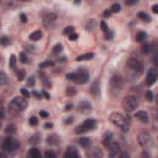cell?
Returning <instances> with one entry per match:
<instances>
[{
  "instance_id": "6da1fadb",
  "label": "cell",
  "mask_w": 158,
  "mask_h": 158,
  "mask_svg": "<svg viewBox=\"0 0 158 158\" xmlns=\"http://www.w3.org/2000/svg\"><path fill=\"white\" fill-rule=\"evenodd\" d=\"M65 77H67V79H69V81H72L77 84H85L89 81V73L85 68H79L77 72L68 73Z\"/></svg>"
},
{
  "instance_id": "7a4b0ae2",
  "label": "cell",
  "mask_w": 158,
  "mask_h": 158,
  "mask_svg": "<svg viewBox=\"0 0 158 158\" xmlns=\"http://www.w3.org/2000/svg\"><path fill=\"white\" fill-rule=\"evenodd\" d=\"M110 121L116 126L119 127L122 132H128L130 130V124H128V120L127 117H125L122 114L120 113H111L110 116H109Z\"/></svg>"
},
{
  "instance_id": "3957f363",
  "label": "cell",
  "mask_w": 158,
  "mask_h": 158,
  "mask_svg": "<svg viewBox=\"0 0 158 158\" xmlns=\"http://www.w3.org/2000/svg\"><path fill=\"white\" fill-rule=\"evenodd\" d=\"M27 108V100L24 97H16L14 98L9 104V113L13 115H18L22 113Z\"/></svg>"
},
{
  "instance_id": "277c9868",
  "label": "cell",
  "mask_w": 158,
  "mask_h": 158,
  "mask_svg": "<svg viewBox=\"0 0 158 158\" xmlns=\"http://www.w3.org/2000/svg\"><path fill=\"white\" fill-rule=\"evenodd\" d=\"M127 68L131 72H133L135 75H140V74H142V72L144 69V65H143V62L140 58L132 56L127 59Z\"/></svg>"
},
{
  "instance_id": "5b68a950",
  "label": "cell",
  "mask_w": 158,
  "mask_h": 158,
  "mask_svg": "<svg viewBox=\"0 0 158 158\" xmlns=\"http://www.w3.org/2000/svg\"><path fill=\"white\" fill-rule=\"evenodd\" d=\"M122 108L126 113H133L138 108V99L135 95H127L122 100Z\"/></svg>"
},
{
  "instance_id": "8992f818",
  "label": "cell",
  "mask_w": 158,
  "mask_h": 158,
  "mask_svg": "<svg viewBox=\"0 0 158 158\" xmlns=\"http://www.w3.org/2000/svg\"><path fill=\"white\" fill-rule=\"evenodd\" d=\"M110 88H111V92L113 94L115 95V93H119L120 90H122L124 88V79L121 75L119 74H114L110 79Z\"/></svg>"
},
{
  "instance_id": "52a82bcc",
  "label": "cell",
  "mask_w": 158,
  "mask_h": 158,
  "mask_svg": "<svg viewBox=\"0 0 158 158\" xmlns=\"http://www.w3.org/2000/svg\"><path fill=\"white\" fill-rule=\"evenodd\" d=\"M97 126V120L94 119H87L83 124H81L77 128H75V133H84L88 132L90 130H94Z\"/></svg>"
},
{
  "instance_id": "ba28073f",
  "label": "cell",
  "mask_w": 158,
  "mask_h": 158,
  "mask_svg": "<svg viewBox=\"0 0 158 158\" xmlns=\"http://www.w3.org/2000/svg\"><path fill=\"white\" fill-rule=\"evenodd\" d=\"M19 147H20L19 141H18L16 138L11 137V136H10V137H6V138L4 140V142H3V148H4L5 151L14 152V151H16Z\"/></svg>"
},
{
  "instance_id": "9c48e42d",
  "label": "cell",
  "mask_w": 158,
  "mask_h": 158,
  "mask_svg": "<svg viewBox=\"0 0 158 158\" xmlns=\"http://www.w3.org/2000/svg\"><path fill=\"white\" fill-rule=\"evenodd\" d=\"M137 141H138L140 146H142V147H148L152 143V138H151L149 133H147V132H141L137 136Z\"/></svg>"
},
{
  "instance_id": "30bf717a",
  "label": "cell",
  "mask_w": 158,
  "mask_h": 158,
  "mask_svg": "<svg viewBox=\"0 0 158 158\" xmlns=\"http://www.w3.org/2000/svg\"><path fill=\"white\" fill-rule=\"evenodd\" d=\"M92 109H93L92 103H89L88 100H82L81 103L78 104V111L81 113V114L87 115V114H89L92 111Z\"/></svg>"
},
{
  "instance_id": "8fae6325",
  "label": "cell",
  "mask_w": 158,
  "mask_h": 158,
  "mask_svg": "<svg viewBox=\"0 0 158 158\" xmlns=\"http://www.w3.org/2000/svg\"><path fill=\"white\" fill-rule=\"evenodd\" d=\"M87 156L89 158H103L104 157V152L99 147H93V148H89L87 151Z\"/></svg>"
},
{
  "instance_id": "7c38bea8",
  "label": "cell",
  "mask_w": 158,
  "mask_h": 158,
  "mask_svg": "<svg viewBox=\"0 0 158 158\" xmlns=\"http://www.w3.org/2000/svg\"><path fill=\"white\" fill-rule=\"evenodd\" d=\"M157 82V72L154 68H151L148 69V73H147V79H146V83L148 87L153 85L154 83Z\"/></svg>"
},
{
  "instance_id": "4fadbf2b",
  "label": "cell",
  "mask_w": 158,
  "mask_h": 158,
  "mask_svg": "<svg viewBox=\"0 0 158 158\" xmlns=\"http://www.w3.org/2000/svg\"><path fill=\"white\" fill-rule=\"evenodd\" d=\"M57 20V15L54 13H46L42 18V21L45 24V26H51L54 24V21Z\"/></svg>"
},
{
  "instance_id": "5bb4252c",
  "label": "cell",
  "mask_w": 158,
  "mask_h": 158,
  "mask_svg": "<svg viewBox=\"0 0 158 158\" xmlns=\"http://www.w3.org/2000/svg\"><path fill=\"white\" fill-rule=\"evenodd\" d=\"M108 147H109V157L115 158L120 152V144L117 142H111Z\"/></svg>"
},
{
  "instance_id": "9a60e30c",
  "label": "cell",
  "mask_w": 158,
  "mask_h": 158,
  "mask_svg": "<svg viewBox=\"0 0 158 158\" xmlns=\"http://www.w3.org/2000/svg\"><path fill=\"white\" fill-rule=\"evenodd\" d=\"M63 158H82V157L79 156V153H78L75 147H68L65 153H64V156H63Z\"/></svg>"
},
{
  "instance_id": "2e32d148",
  "label": "cell",
  "mask_w": 158,
  "mask_h": 158,
  "mask_svg": "<svg viewBox=\"0 0 158 158\" xmlns=\"http://www.w3.org/2000/svg\"><path fill=\"white\" fill-rule=\"evenodd\" d=\"M135 117L136 119H138L141 122H143V124H148L149 122V116H148V114L146 113V111H137L136 114H135Z\"/></svg>"
},
{
  "instance_id": "e0dca14e",
  "label": "cell",
  "mask_w": 158,
  "mask_h": 158,
  "mask_svg": "<svg viewBox=\"0 0 158 158\" xmlns=\"http://www.w3.org/2000/svg\"><path fill=\"white\" fill-rule=\"evenodd\" d=\"M113 137H114V133H113L111 131H106V132H105V135H104V140H103L104 146H106V147H108V146L111 143Z\"/></svg>"
},
{
  "instance_id": "ac0fdd59",
  "label": "cell",
  "mask_w": 158,
  "mask_h": 158,
  "mask_svg": "<svg viewBox=\"0 0 158 158\" xmlns=\"http://www.w3.org/2000/svg\"><path fill=\"white\" fill-rule=\"evenodd\" d=\"M27 158H41V152L38 148H31L27 152Z\"/></svg>"
},
{
  "instance_id": "d6986e66",
  "label": "cell",
  "mask_w": 158,
  "mask_h": 158,
  "mask_svg": "<svg viewBox=\"0 0 158 158\" xmlns=\"http://www.w3.org/2000/svg\"><path fill=\"white\" fill-rule=\"evenodd\" d=\"M99 87H100L99 81H95V82L92 84V87H90V93H92L93 97H97V95L99 94Z\"/></svg>"
},
{
  "instance_id": "ffe728a7",
  "label": "cell",
  "mask_w": 158,
  "mask_h": 158,
  "mask_svg": "<svg viewBox=\"0 0 158 158\" xmlns=\"http://www.w3.org/2000/svg\"><path fill=\"white\" fill-rule=\"evenodd\" d=\"M42 36H43L42 31H41V30H37V31H34V32L30 35V40H31V41H38V40L42 38Z\"/></svg>"
},
{
  "instance_id": "44dd1931",
  "label": "cell",
  "mask_w": 158,
  "mask_h": 158,
  "mask_svg": "<svg viewBox=\"0 0 158 158\" xmlns=\"http://www.w3.org/2000/svg\"><path fill=\"white\" fill-rule=\"evenodd\" d=\"M94 57V53H85V54H81L75 58L77 62H82V61H89Z\"/></svg>"
},
{
  "instance_id": "7402d4cb",
  "label": "cell",
  "mask_w": 158,
  "mask_h": 158,
  "mask_svg": "<svg viewBox=\"0 0 158 158\" xmlns=\"http://www.w3.org/2000/svg\"><path fill=\"white\" fill-rule=\"evenodd\" d=\"M8 83H9L8 75H6L5 73H3V72H0V87H4V85H6Z\"/></svg>"
},
{
  "instance_id": "603a6c76",
  "label": "cell",
  "mask_w": 158,
  "mask_h": 158,
  "mask_svg": "<svg viewBox=\"0 0 158 158\" xmlns=\"http://www.w3.org/2000/svg\"><path fill=\"white\" fill-rule=\"evenodd\" d=\"M90 143H92V141H90L88 137H82V138H79V144H81L82 147H84V148H88V147L90 146Z\"/></svg>"
},
{
  "instance_id": "cb8c5ba5",
  "label": "cell",
  "mask_w": 158,
  "mask_h": 158,
  "mask_svg": "<svg viewBox=\"0 0 158 158\" xmlns=\"http://www.w3.org/2000/svg\"><path fill=\"white\" fill-rule=\"evenodd\" d=\"M137 18L138 19H141L142 21H144V22H151V18H149V15H147L146 13H143V11H140L138 14H137Z\"/></svg>"
},
{
  "instance_id": "d4e9b609",
  "label": "cell",
  "mask_w": 158,
  "mask_h": 158,
  "mask_svg": "<svg viewBox=\"0 0 158 158\" xmlns=\"http://www.w3.org/2000/svg\"><path fill=\"white\" fill-rule=\"evenodd\" d=\"M146 40H147V34L144 31H140L136 36V41L137 42H144Z\"/></svg>"
},
{
  "instance_id": "484cf974",
  "label": "cell",
  "mask_w": 158,
  "mask_h": 158,
  "mask_svg": "<svg viewBox=\"0 0 158 158\" xmlns=\"http://www.w3.org/2000/svg\"><path fill=\"white\" fill-rule=\"evenodd\" d=\"M121 11V5L119 4V3H115V4H113L111 5V8H110V13H113V14H117V13H120Z\"/></svg>"
},
{
  "instance_id": "4316f807",
  "label": "cell",
  "mask_w": 158,
  "mask_h": 158,
  "mask_svg": "<svg viewBox=\"0 0 158 158\" xmlns=\"http://www.w3.org/2000/svg\"><path fill=\"white\" fill-rule=\"evenodd\" d=\"M62 51H63V45H62V43H57V45L52 48V53H53V54H59Z\"/></svg>"
},
{
  "instance_id": "83f0119b",
  "label": "cell",
  "mask_w": 158,
  "mask_h": 158,
  "mask_svg": "<svg viewBox=\"0 0 158 158\" xmlns=\"http://www.w3.org/2000/svg\"><path fill=\"white\" fill-rule=\"evenodd\" d=\"M59 141H61V140H59V137H58L57 135L48 136V140H47V142H48V143H52V144H57Z\"/></svg>"
},
{
  "instance_id": "f1b7e54d",
  "label": "cell",
  "mask_w": 158,
  "mask_h": 158,
  "mask_svg": "<svg viewBox=\"0 0 158 158\" xmlns=\"http://www.w3.org/2000/svg\"><path fill=\"white\" fill-rule=\"evenodd\" d=\"M95 26H97V22H95V20H89L88 22H87V25H85V27H87V30L88 31H93L94 29H95Z\"/></svg>"
},
{
  "instance_id": "f546056e",
  "label": "cell",
  "mask_w": 158,
  "mask_h": 158,
  "mask_svg": "<svg viewBox=\"0 0 158 158\" xmlns=\"http://www.w3.org/2000/svg\"><path fill=\"white\" fill-rule=\"evenodd\" d=\"M5 132L6 133H10V135L16 133V126L15 125H8L6 128H5Z\"/></svg>"
},
{
  "instance_id": "4dcf8cb0",
  "label": "cell",
  "mask_w": 158,
  "mask_h": 158,
  "mask_svg": "<svg viewBox=\"0 0 158 158\" xmlns=\"http://www.w3.org/2000/svg\"><path fill=\"white\" fill-rule=\"evenodd\" d=\"M141 49H142V53H143V54H148V53L151 52V45L143 43L142 47H141Z\"/></svg>"
},
{
  "instance_id": "1f68e13d",
  "label": "cell",
  "mask_w": 158,
  "mask_h": 158,
  "mask_svg": "<svg viewBox=\"0 0 158 158\" xmlns=\"http://www.w3.org/2000/svg\"><path fill=\"white\" fill-rule=\"evenodd\" d=\"M16 56L15 54H11L10 56V59H9V67L10 68H15V65H16Z\"/></svg>"
},
{
  "instance_id": "d6a6232c",
  "label": "cell",
  "mask_w": 158,
  "mask_h": 158,
  "mask_svg": "<svg viewBox=\"0 0 158 158\" xmlns=\"http://www.w3.org/2000/svg\"><path fill=\"white\" fill-rule=\"evenodd\" d=\"M10 38L9 37H6V36H4V37H2V38H0V45H2V46H9L10 45Z\"/></svg>"
},
{
  "instance_id": "836d02e7",
  "label": "cell",
  "mask_w": 158,
  "mask_h": 158,
  "mask_svg": "<svg viewBox=\"0 0 158 158\" xmlns=\"http://www.w3.org/2000/svg\"><path fill=\"white\" fill-rule=\"evenodd\" d=\"M54 65V62H52V61H46V62H42V63H40V68H46V67H53Z\"/></svg>"
},
{
  "instance_id": "e575fe53",
  "label": "cell",
  "mask_w": 158,
  "mask_h": 158,
  "mask_svg": "<svg viewBox=\"0 0 158 158\" xmlns=\"http://www.w3.org/2000/svg\"><path fill=\"white\" fill-rule=\"evenodd\" d=\"M35 83H36V78H35V75H31V77L27 79V82H26V84H27L29 87H34Z\"/></svg>"
},
{
  "instance_id": "d590c367",
  "label": "cell",
  "mask_w": 158,
  "mask_h": 158,
  "mask_svg": "<svg viewBox=\"0 0 158 158\" xmlns=\"http://www.w3.org/2000/svg\"><path fill=\"white\" fill-rule=\"evenodd\" d=\"M45 157L46 158H57V154L53 151H46L45 152Z\"/></svg>"
},
{
  "instance_id": "8d00e7d4",
  "label": "cell",
  "mask_w": 158,
  "mask_h": 158,
  "mask_svg": "<svg viewBox=\"0 0 158 158\" xmlns=\"http://www.w3.org/2000/svg\"><path fill=\"white\" fill-rule=\"evenodd\" d=\"M73 32H74V27L73 26H68V27H65L63 30V35H70Z\"/></svg>"
},
{
  "instance_id": "74e56055",
  "label": "cell",
  "mask_w": 158,
  "mask_h": 158,
  "mask_svg": "<svg viewBox=\"0 0 158 158\" xmlns=\"http://www.w3.org/2000/svg\"><path fill=\"white\" fill-rule=\"evenodd\" d=\"M18 79H19V81H24V79H25V70L24 69L18 70Z\"/></svg>"
},
{
  "instance_id": "f35d334b",
  "label": "cell",
  "mask_w": 158,
  "mask_h": 158,
  "mask_svg": "<svg viewBox=\"0 0 158 158\" xmlns=\"http://www.w3.org/2000/svg\"><path fill=\"white\" fill-rule=\"evenodd\" d=\"M65 93H67V95L72 97V95H74V94L77 93V90H75L73 87H68V88H67V90H65Z\"/></svg>"
},
{
  "instance_id": "ab89813d",
  "label": "cell",
  "mask_w": 158,
  "mask_h": 158,
  "mask_svg": "<svg viewBox=\"0 0 158 158\" xmlns=\"http://www.w3.org/2000/svg\"><path fill=\"white\" fill-rule=\"evenodd\" d=\"M29 122H30V125L36 126V125L38 124V119H37L36 116H31V117H30V120H29Z\"/></svg>"
},
{
  "instance_id": "60d3db41",
  "label": "cell",
  "mask_w": 158,
  "mask_h": 158,
  "mask_svg": "<svg viewBox=\"0 0 158 158\" xmlns=\"http://www.w3.org/2000/svg\"><path fill=\"white\" fill-rule=\"evenodd\" d=\"M105 38H106V40H113V38H114V32H113L111 30H108V31L105 32Z\"/></svg>"
},
{
  "instance_id": "b9f144b4",
  "label": "cell",
  "mask_w": 158,
  "mask_h": 158,
  "mask_svg": "<svg viewBox=\"0 0 158 158\" xmlns=\"http://www.w3.org/2000/svg\"><path fill=\"white\" fill-rule=\"evenodd\" d=\"M20 62L21 63H27V56H26V53H24V52L20 53Z\"/></svg>"
},
{
  "instance_id": "7bdbcfd3",
  "label": "cell",
  "mask_w": 158,
  "mask_h": 158,
  "mask_svg": "<svg viewBox=\"0 0 158 158\" xmlns=\"http://www.w3.org/2000/svg\"><path fill=\"white\" fill-rule=\"evenodd\" d=\"M146 100H147V101H152V100H153V93H152L151 90H148V92L146 93Z\"/></svg>"
},
{
  "instance_id": "ee69618b",
  "label": "cell",
  "mask_w": 158,
  "mask_h": 158,
  "mask_svg": "<svg viewBox=\"0 0 158 158\" xmlns=\"http://www.w3.org/2000/svg\"><path fill=\"white\" fill-rule=\"evenodd\" d=\"M68 36H69V40H70V41H77V40L79 38V35L75 34V32H73V34H70V35H68Z\"/></svg>"
},
{
  "instance_id": "f6af8a7d",
  "label": "cell",
  "mask_w": 158,
  "mask_h": 158,
  "mask_svg": "<svg viewBox=\"0 0 158 158\" xmlns=\"http://www.w3.org/2000/svg\"><path fill=\"white\" fill-rule=\"evenodd\" d=\"M100 27H101V30H103L104 32H106V31L109 30V27L106 26V24H105V21H101V22H100Z\"/></svg>"
},
{
  "instance_id": "bcb514c9",
  "label": "cell",
  "mask_w": 158,
  "mask_h": 158,
  "mask_svg": "<svg viewBox=\"0 0 158 158\" xmlns=\"http://www.w3.org/2000/svg\"><path fill=\"white\" fill-rule=\"evenodd\" d=\"M21 94H22V97H24V98H30V93H29L25 88H22V89H21Z\"/></svg>"
},
{
  "instance_id": "7dc6e473",
  "label": "cell",
  "mask_w": 158,
  "mask_h": 158,
  "mask_svg": "<svg viewBox=\"0 0 158 158\" xmlns=\"http://www.w3.org/2000/svg\"><path fill=\"white\" fill-rule=\"evenodd\" d=\"M73 120H74V117H65V120H64V125H70L72 122H73Z\"/></svg>"
},
{
  "instance_id": "c3c4849f",
  "label": "cell",
  "mask_w": 158,
  "mask_h": 158,
  "mask_svg": "<svg viewBox=\"0 0 158 158\" xmlns=\"http://www.w3.org/2000/svg\"><path fill=\"white\" fill-rule=\"evenodd\" d=\"M119 158H130V154L127 152H121L119 154Z\"/></svg>"
},
{
  "instance_id": "681fc988",
  "label": "cell",
  "mask_w": 158,
  "mask_h": 158,
  "mask_svg": "<svg viewBox=\"0 0 158 158\" xmlns=\"http://www.w3.org/2000/svg\"><path fill=\"white\" fill-rule=\"evenodd\" d=\"M40 116H41V117H43V119H47L49 115H48V113H47V111H43V110H42V111H40Z\"/></svg>"
},
{
  "instance_id": "f907efd6",
  "label": "cell",
  "mask_w": 158,
  "mask_h": 158,
  "mask_svg": "<svg viewBox=\"0 0 158 158\" xmlns=\"http://www.w3.org/2000/svg\"><path fill=\"white\" fill-rule=\"evenodd\" d=\"M20 19H21V22H24V24L27 21V18H26L25 14H20Z\"/></svg>"
},
{
  "instance_id": "816d5d0a",
  "label": "cell",
  "mask_w": 158,
  "mask_h": 158,
  "mask_svg": "<svg viewBox=\"0 0 158 158\" xmlns=\"http://www.w3.org/2000/svg\"><path fill=\"white\" fill-rule=\"evenodd\" d=\"M43 127H45V128H47V130H49V128H52V127H53V124H52V122H46Z\"/></svg>"
},
{
  "instance_id": "f5cc1de1",
  "label": "cell",
  "mask_w": 158,
  "mask_h": 158,
  "mask_svg": "<svg viewBox=\"0 0 158 158\" xmlns=\"http://www.w3.org/2000/svg\"><path fill=\"white\" fill-rule=\"evenodd\" d=\"M42 95H43V97H45L46 99H48V100L51 99V95H49V94H48V93H47L46 90H43V92H42Z\"/></svg>"
},
{
  "instance_id": "db71d44e",
  "label": "cell",
  "mask_w": 158,
  "mask_h": 158,
  "mask_svg": "<svg viewBox=\"0 0 158 158\" xmlns=\"http://www.w3.org/2000/svg\"><path fill=\"white\" fill-rule=\"evenodd\" d=\"M3 119H5V114L3 109H0V120H3Z\"/></svg>"
},
{
  "instance_id": "11a10c76",
  "label": "cell",
  "mask_w": 158,
  "mask_h": 158,
  "mask_svg": "<svg viewBox=\"0 0 158 158\" xmlns=\"http://www.w3.org/2000/svg\"><path fill=\"white\" fill-rule=\"evenodd\" d=\"M152 11H153L154 14H157V13H158V5H157V4L152 6Z\"/></svg>"
},
{
  "instance_id": "9f6ffc18",
  "label": "cell",
  "mask_w": 158,
  "mask_h": 158,
  "mask_svg": "<svg viewBox=\"0 0 158 158\" xmlns=\"http://www.w3.org/2000/svg\"><path fill=\"white\" fill-rule=\"evenodd\" d=\"M30 141H31V143H36V142H38L40 140H38V137H37V136H34V137H32V140H30Z\"/></svg>"
},
{
  "instance_id": "6f0895ef",
  "label": "cell",
  "mask_w": 158,
  "mask_h": 158,
  "mask_svg": "<svg viewBox=\"0 0 158 158\" xmlns=\"http://www.w3.org/2000/svg\"><path fill=\"white\" fill-rule=\"evenodd\" d=\"M125 4L128 6V5H135V4H137V2H136V0H132V2H126Z\"/></svg>"
},
{
  "instance_id": "680465c9",
  "label": "cell",
  "mask_w": 158,
  "mask_h": 158,
  "mask_svg": "<svg viewBox=\"0 0 158 158\" xmlns=\"http://www.w3.org/2000/svg\"><path fill=\"white\" fill-rule=\"evenodd\" d=\"M72 108H73V105H72V104H68V105H65L64 110H65V111H69V110H72Z\"/></svg>"
},
{
  "instance_id": "91938a15",
  "label": "cell",
  "mask_w": 158,
  "mask_h": 158,
  "mask_svg": "<svg viewBox=\"0 0 158 158\" xmlns=\"http://www.w3.org/2000/svg\"><path fill=\"white\" fill-rule=\"evenodd\" d=\"M110 15H111V13H110L109 10H106V11L104 13V16H106V18H108V16H110Z\"/></svg>"
},
{
  "instance_id": "94428289",
  "label": "cell",
  "mask_w": 158,
  "mask_h": 158,
  "mask_svg": "<svg viewBox=\"0 0 158 158\" xmlns=\"http://www.w3.org/2000/svg\"><path fill=\"white\" fill-rule=\"evenodd\" d=\"M142 157H143V158H149V154L144 152V153H142Z\"/></svg>"
},
{
  "instance_id": "6125c7cd",
  "label": "cell",
  "mask_w": 158,
  "mask_h": 158,
  "mask_svg": "<svg viewBox=\"0 0 158 158\" xmlns=\"http://www.w3.org/2000/svg\"><path fill=\"white\" fill-rule=\"evenodd\" d=\"M34 95H35V97H36V98H38V99H40V98H41V95H40V94H38V93H37V92H35V93H34Z\"/></svg>"
},
{
  "instance_id": "be15d7a7",
  "label": "cell",
  "mask_w": 158,
  "mask_h": 158,
  "mask_svg": "<svg viewBox=\"0 0 158 158\" xmlns=\"http://www.w3.org/2000/svg\"><path fill=\"white\" fill-rule=\"evenodd\" d=\"M0 158H8V157H6L4 153H0Z\"/></svg>"
},
{
  "instance_id": "e7e4bbea",
  "label": "cell",
  "mask_w": 158,
  "mask_h": 158,
  "mask_svg": "<svg viewBox=\"0 0 158 158\" xmlns=\"http://www.w3.org/2000/svg\"><path fill=\"white\" fill-rule=\"evenodd\" d=\"M0 127H2V122H0Z\"/></svg>"
}]
</instances>
